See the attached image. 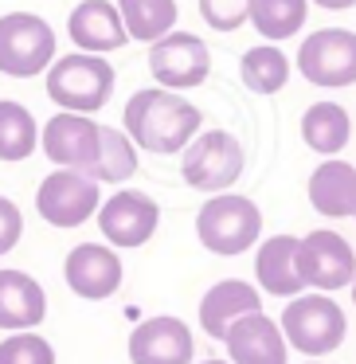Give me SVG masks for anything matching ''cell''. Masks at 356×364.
Wrapping results in <instances>:
<instances>
[{"mask_svg": "<svg viewBox=\"0 0 356 364\" xmlns=\"http://www.w3.org/2000/svg\"><path fill=\"white\" fill-rule=\"evenodd\" d=\"M309 204L325 220H356V165L340 157H325L309 173Z\"/></svg>", "mask_w": 356, "mask_h": 364, "instance_id": "19", "label": "cell"}, {"mask_svg": "<svg viewBox=\"0 0 356 364\" xmlns=\"http://www.w3.org/2000/svg\"><path fill=\"white\" fill-rule=\"evenodd\" d=\"M98 231L106 235V243L114 251H134L145 247L161 228V204L141 188H118L114 196H106L98 204Z\"/></svg>", "mask_w": 356, "mask_h": 364, "instance_id": "9", "label": "cell"}, {"mask_svg": "<svg viewBox=\"0 0 356 364\" xmlns=\"http://www.w3.org/2000/svg\"><path fill=\"white\" fill-rule=\"evenodd\" d=\"M126 348L134 364H192L196 360V341H192L188 321L168 317V314L145 317L141 325H134Z\"/></svg>", "mask_w": 356, "mask_h": 364, "instance_id": "14", "label": "cell"}, {"mask_svg": "<svg viewBox=\"0 0 356 364\" xmlns=\"http://www.w3.org/2000/svg\"><path fill=\"white\" fill-rule=\"evenodd\" d=\"M20 235H24V212L9 196H0V259L20 243Z\"/></svg>", "mask_w": 356, "mask_h": 364, "instance_id": "29", "label": "cell"}, {"mask_svg": "<svg viewBox=\"0 0 356 364\" xmlns=\"http://www.w3.org/2000/svg\"><path fill=\"white\" fill-rule=\"evenodd\" d=\"M204 114L200 106H192L184 95L165 87H145L134 90L122 110V129L129 134V141L145 153H184V145L200 134Z\"/></svg>", "mask_w": 356, "mask_h": 364, "instance_id": "1", "label": "cell"}, {"mask_svg": "<svg viewBox=\"0 0 356 364\" xmlns=\"http://www.w3.org/2000/svg\"><path fill=\"white\" fill-rule=\"evenodd\" d=\"M254 282L274 298L306 294V278L298 267V235H270L254 247Z\"/></svg>", "mask_w": 356, "mask_h": 364, "instance_id": "18", "label": "cell"}, {"mask_svg": "<svg viewBox=\"0 0 356 364\" xmlns=\"http://www.w3.org/2000/svg\"><path fill=\"white\" fill-rule=\"evenodd\" d=\"M67 36H71L75 51H90V55H110L129 43L114 0H79L67 16Z\"/></svg>", "mask_w": 356, "mask_h": 364, "instance_id": "15", "label": "cell"}, {"mask_svg": "<svg viewBox=\"0 0 356 364\" xmlns=\"http://www.w3.org/2000/svg\"><path fill=\"white\" fill-rule=\"evenodd\" d=\"M48 317V294L28 270L0 267V329L24 333L43 325Z\"/></svg>", "mask_w": 356, "mask_h": 364, "instance_id": "20", "label": "cell"}, {"mask_svg": "<svg viewBox=\"0 0 356 364\" xmlns=\"http://www.w3.org/2000/svg\"><path fill=\"white\" fill-rule=\"evenodd\" d=\"M278 325H282L286 345H290L293 353H301V356H313V360L317 356L337 353V348L345 345V337H348L345 309H340L329 294H317V290H306V294H298V298L286 301Z\"/></svg>", "mask_w": 356, "mask_h": 364, "instance_id": "3", "label": "cell"}, {"mask_svg": "<svg viewBox=\"0 0 356 364\" xmlns=\"http://www.w3.org/2000/svg\"><path fill=\"white\" fill-rule=\"evenodd\" d=\"M352 301H356V278H352Z\"/></svg>", "mask_w": 356, "mask_h": 364, "instance_id": "32", "label": "cell"}, {"mask_svg": "<svg viewBox=\"0 0 356 364\" xmlns=\"http://www.w3.org/2000/svg\"><path fill=\"white\" fill-rule=\"evenodd\" d=\"M309 4H317V9H325V12H348V9H356V0H309Z\"/></svg>", "mask_w": 356, "mask_h": 364, "instance_id": "30", "label": "cell"}, {"mask_svg": "<svg viewBox=\"0 0 356 364\" xmlns=\"http://www.w3.org/2000/svg\"><path fill=\"white\" fill-rule=\"evenodd\" d=\"M40 149V122L24 102L0 98V161H28Z\"/></svg>", "mask_w": 356, "mask_h": 364, "instance_id": "25", "label": "cell"}, {"mask_svg": "<svg viewBox=\"0 0 356 364\" xmlns=\"http://www.w3.org/2000/svg\"><path fill=\"white\" fill-rule=\"evenodd\" d=\"M200 364H231V360H200Z\"/></svg>", "mask_w": 356, "mask_h": 364, "instance_id": "31", "label": "cell"}, {"mask_svg": "<svg viewBox=\"0 0 356 364\" xmlns=\"http://www.w3.org/2000/svg\"><path fill=\"white\" fill-rule=\"evenodd\" d=\"M247 168V153L239 145L235 134L227 129H200L180 153V176L188 188L207 192V196H220L231 192L235 181Z\"/></svg>", "mask_w": 356, "mask_h": 364, "instance_id": "5", "label": "cell"}, {"mask_svg": "<svg viewBox=\"0 0 356 364\" xmlns=\"http://www.w3.org/2000/svg\"><path fill=\"white\" fill-rule=\"evenodd\" d=\"M239 79L251 95H278L290 82V55L278 43H254L239 59Z\"/></svg>", "mask_w": 356, "mask_h": 364, "instance_id": "22", "label": "cell"}, {"mask_svg": "<svg viewBox=\"0 0 356 364\" xmlns=\"http://www.w3.org/2000/svg\"><path fill=\"white\" fill-rule=\"evenodd\" d=\"M98 141H102V126L90 114H71L59 110L43 122V157L55 168H75V173H90V165L98 161Z\"/></svg>", "mask_w": 356, "mask_h": 364, "instance_id": "12", "label": "cell"}, {"mask_svg": "<svg viewBox=\"0 0 356 364\" xmlns=\"http://www.w3.org/2000/svg\"><path fill=\"white\" fill-rule=\"evenodd\" d=\"M0 364H55V345L36 329L9 333L0 341Z\"/></svg>", "mask_w": 356, "mask_h": 364, "instance_id": "27", "label": "cell"}, {"mask_svg": "<svg viewBox=\"0 0 356 364\" xmlns=\"http://www.w3.org/2000/svg\"><path fill=\"white\" fill-rule=\"evenodd\" d=\"M298 267L306 278V290L317 294H337L352 286L356 278V251L348 247L345 235L321 228L298 239Z\"/></svg>", "mask_w": 356, "mask_h": 364, "instance_id": "11", "label": "cell"}, {"mask_svg": "<svg viewBox=\"0 0 356 364\" xmlns=\"http://www.w3.org/2000/svg\"><path fill=\"white\" fill-rule=\"evenodd\" d=\"M348 137H352V118H348V110L340 102L321 98V102L306 106V114H301V141L313 153L337 157L348 145Z\"/></svg>", "mask_w": 356, "mask_h": 364, "instance_id": "21", "label": "cell"}, {"mask_svg": "<svg viewBox=\"0 0 356 364\" xmlns=\"http://www.w3.org/2000/svg\"><path fill=\"white\" fill-rule=\"evenodd\" d=\"M309 0H251V28L262 43H282L306 28Z\"/></svg>", "mask_w": 356, "mask_h": 364, "instance_id": "24", "label": "cell"}, {"mask_svg": "<svg viewBox=\"0 0 356 364\" xmlns=\"http://www.w3.org/2000/svg\"><path fill=\"white\" fill-rule=\"evenodd\" d=\"M309 364H321V360H309Z\"/></svg>", "mask_w": 356, "mask_h": 364, "instance_id": "33", "label": "cell"}, {"mask_svg": "<svg viewBox=\"0 0 356 364\" xmlns=\"http://www.w3.org/2000/svg\"><path fill=\"white\" fill-rule=\"evenodd\" d=\"M55 63V28L36 12H4L0 16V75L36 79Z\"/></svg>", "mask_w": 356, "mask_h": 364, "instance_id": "6", "label": "cell"}, {"mask_svg": "<svg viewBox=\"0 0 356 364\" xmlns=\"http://www.w3.org/2000/svg\"><path fill=\"white\" fill-rule=\"evenodd\" d=\"M149 75L165 90H196L212 75V51L196 32H168L149 43Z\"/></svg>", "mask_w": 356, "mask_h": 364, "instance_id": "10", "label": "cell"}, {"mask_svg": "<svg viewBox=\"0 0 356 364\" xmlns=\"http://www.w3.org/2000/svg\"><path fill=\"white\" fill-rule=\"evenodd\" d=\"M298 75L321 90H345L356 82V32L352 28H321L309 32L298 48Z\"/></svg>", "mask_w": 356, "mask_h": 364, "instance_id": "7", "label": "cell"}, {"mask_svg": "<svg viewBox=\"0 0 356 364\" xmlns=\"http://www.w3.org/2000/svg\"><path fill=\"white\" fill-rule=\"evenodd\" d=\"M114 63H106V55H90V51H71V55L55 59L43 75L48 98L59 110L71 114H90L95 118L114 95Z\"/></svg>", "mask_w": 356, "mask_h": 364, "instance_id": "2", "label": "cell"}, {"mask_svg": "<svg viewBox=\"0 0 356 364\" xmlns=\"http://www.w3.org/2000/svg\"><path fill=\"white\" fill-rule=\"evenodd\" d=\"M223 345H227L231 364H290V345L282 337V325L274 317H266L262 309L239 317L227 329Z\"/></svg>", "mask_w": 356, "mask_h": 364, "instance_id": "16", "label": "cell"}, {"mask_svg": "<svg viewBox=\"0 0 356 364\" xmlns=\"http://www.w3.org/2000/svg\"><path fill=\"white\" fill-rule=\"evenodd\" d=\"M102 204V184L90 181L87 173H75V168H55L40 181L36 188V212L43 223L51 228H82L87 220L98 215Z\"/></svg>", "mask_w": 356, "mask_h": 364, "instance_id": "8", "label": "cell"}, {"mask_svg": "<svg viewBox=\"0 0 356 364\" xmlns=\"http://www.w3.org/2000/svg\"><path fill=\"white\" fill-rule=\"evenodd\" d=\"M137 173V145L129 141L126 129L102 126V141H98V161L90 165V181L98 184H126Z\"/></svg>", "mask_w": 356, "mask_h": 364, "instance_id": "26", "label": "cell"}, {"mask_svg": "<svg viewBox=\"0 0 356 364\" xmlns=\"http://www.w3.org/2000/svg\"><path fill=\"white\" fill-rule=\"evenodd\" d=\"M63 278L79 298L87 301H106L122 290V259L110 243H79L63 259Z\"/></svg>", "mask_w": 356, "mask_h": 364, "instance_id": "13", "label": "cell"}, {"mask_svg": "<svg viewBox=\"0 0 356 364\" xmlns=\"http://www.w3.org/2000/svg\"><path fill=\"white\" fill-rule=\"evenodd\" d=\"M200 20L212 32H239L251 24V0H200Z\"/></svg>", "mask_w": 356, "mask_h": 364, "instance_id": "28", "label": "cell"}, {"mask_svg": "<svg viewBox=\"0 0 356 364\" xmlns=\"http://www.w3.org/2000/svg\"><path fill=\"white\" fill-rule=\"evenodd\" d=\"M196 239L212 255H227V259L254 251L262 239L259 204L251 196H239V192L207 196V204H200L196 212Z\"/></svg>", "mask_w": 356, "mask_h": 364, "instance_id": "4", "label": "cell"}, {"mask_svg": "<svg viewBox=\"0 0 356 364\" xmlns=\"http://www.w3.org/2000/svg\"><path fill=\"white\" fill-rule=\"evenodd\" d=\"M122 12V24H126V36L137 43H157L161 36L176 32V0H114Z\"/></svg>", "mask_w": 356, "mask_h": 364, "instance_id": "23", "label": "cell"}, {"mask_svg": "<svg viewBox=\"0 0 356 364\" xmlns=\"http://www.w3.org/2000/svg\"><path fill=\"white\" fill-rule=\"evenodd\" d=\"M262 298H259V286L243 282V278H223V282L207 286V294L200 298V329L207 337L223 341L227 329L247 314H259Z\"/></svg>", "mask_w": 356, "mask_h": 364, "instance_id": "17", "label": "cell"}]
</instances>
